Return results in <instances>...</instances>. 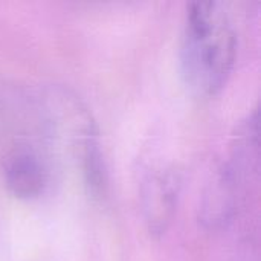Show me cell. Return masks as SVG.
Wrapping results in <instances>:
<instances>
[{
    "label": "cell",
    "mask_w": 261,
    "mask_h": 261,
    "mask_svg": "<svg viewBox=\"0 0 261 261\" xmlns=\"http://www.w3.org/2000/svg\"><path fill=\"white\" fill-rule=\"evenodd\" d=\"M237 54V35L217 2H194L187 9L180 44L185 84L199 98H211L226 84Z\"/></svg>",
    "instance_id": "cell-1"
},
{
    "label": "cell",
    "mask_w": 261,
    "mask_h": 261,
    "mask_svg": "<svg viewBox=\"0 0 261 261\" xmlns=\"http://www.w3.org/2000/svg\"><path fill=\"white\" fill-rule=\"evenodd\" d=\"M3 179L12 196L29 200L38 197L47 182L41 159L29 148H14L3 159Z\"/></svg>",
    "instance_id": "cell-2"
},
{
    "label": "cell",
    "mask_w": 261,
    "mask_h": 261,
    "mask_svg": "<svg viewBox=\"0 0 261 261\" xmlns=\"http://www.w3.org/2000/svg\"><path fill=\"white\" fill-rule=\"evenodd\" d=\"M179 177L171 170H159L148 176L144 188V211L151 234H162L174 214Z\"/></svg>",
    "instance_id": "cell-3"
}]
</instances>
